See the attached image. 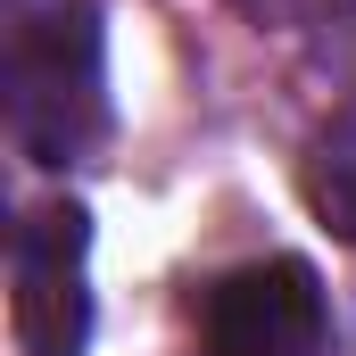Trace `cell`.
Instances as JSON below:
<instances>
[{
    "mask_svg": "<svg viewBox=\"0 0 356 356\" xmlns=\"http://www.w3.org/2000/svg\"><path fill=\"white\" fill-rule=\"evenodd\" d=\"M307 207L323 216L332 241L356 249V99L323 116V133L307 141Z\"/></svg>",
    "mask_w": 356,
    "mask_h": 356,
    "instance_id": "277c9868",
    "label": "cell"
},
{
    "mask_svg": "<svg viewBox=\"0 0 356 356\" xmlns=\"http://www.w3.org/2000/svg\"><path fill=\"white\" fill-rule=\"evenodd\" d=\"M91 207L83 199H42L8 232V332L25 356H83L91 348Z\"/></svg>",
    "mask_w": 356,
    "mask_h": 356,
    "instance_id": "7a4b0ae2",
    "label": "cell"
},
{
    "mask_svg": "<svg viewBox=\"0 0 356 356\" xmlns=\"http://www.w3.org/2000/svg\"><path fill=\"white\" fill-rule=\"evenodd\" d=\"M332 298L307 257H257L199 298V356H323Z\"/></svg>",
    "mask_w": 356,
    "mask_h": 356,
    "instance_id": "3957f363",
    "label": "cell"
},
{
    "mask_svg": "<svg viewBox=\"0 0 356 356\" xmlns=\"http://www.w3.org/2000/svg\"><path fill=\"white\" fill-rule=\"evenodd\" d=\"M0 91H8V141L33 166H83L108 141V25H99V0H17Z\"/></svg>",
    "mask_w": 356,
    "mask_h": 356,
    "instance_id": "6da1fadb",
    "label": "cell"
},
{
    "mask_svg": "<svg viewBox=\"0 0 356 356\" xmlns=\"http://www.w3.org/2000/svg\"><path fill=\"white\" fill-rule=\"evenodd\" d=\"M249 17H266V25H307V17H323L332 0H241Z\"/></svg>",
    "mask_w": 356,
    "mask_h": 356,
    "instance_id": "5b68a950",
    "label": "cell"
}]
</instances>
